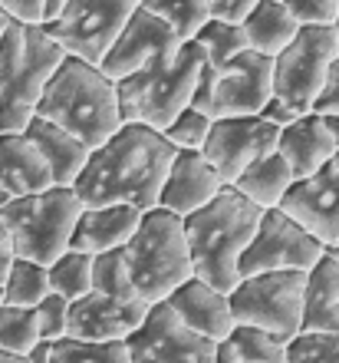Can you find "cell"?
<instances>
[{
	"instance_id": "obj_1",
	"label": "cell",
	"mask_w": 339,
	"mask_h": 363,
	"mask_svg": "<svg viewBox=\"0 0 339 363\" xmlns=\"http://www.w3.org/2000/svg\"><path fill=\"white\" fill-rule=\"evenodd\" d=\"M175 159V145L142 123H122L105 143L89 149L73 191L83 208L96 205H132L149 211L159 205L161 182Z\"/></svg>"
},
{
	"instance_id": "obj_2",
	"label": "cell",
	"mask_w": 339,
	"mask_h": 363,
	"mask_svg": "<svg viewBox=\"0 0 339 363\" xmlns=\"http://www.w3.org/2000/svg\"><path fill=\"white\" fill-rule=\"evenodd\" d=\"M260 211L264 208L247 201L234 185H224L211 201L185 215L181 228H185V245L191 255V274L227 294L241 281L237 261L247 241L254 238Z\"/></svg>"
},
{
	"instance_id": "obj_3",
	"label": "cell",
	"mask_w": 339,
	"mask_h": 363,
	"mask_svg": "<svg viewBox=\"0 0 339 363\" xmlns=\"http://www.w3.org/2000/svg\"><path fill=\"white\" fill-rule=\"evenodd\" d=\"M40 119L57 123L76 135L86 149H96L122 125L119 119V99H115V79H109L99 67L67 57L50 77L37 99Z\"/></svg>"
},
{
	"instance_id": "obj_4",
	"label": "cell",
	"mask_w": 339,
	"mask_h": 363,
	"mask_svg": "<svg viewBox=\"0 0 339 363\" xmlns=\"http://www.w3.org/2000/svg\"><path fill=\"white\" fill-rule=\"evenodd\" d=\"M201 67H205V50L195 40H181L178 50L161 53L142 69L115 79L119 119L142 123L161 133L191 103Z\"/></svg>"
},
{
	"instance_id": "obj_5",
	"label": "cell",
	"mask_w": 339,
	"mask_h": 363,
	"mask_svg": "<svg viewBox=\"0 0 339 363\" xmlns=\"http://www.w3.org/2000/svg\"><path fill=\"white\" fill-rule=\"evenodd\" d=\"M67 60L43 23L10 20L0 40V133H23L37 113V99L57 67Z\"/></svg>"
},
{
	"instance_id": "obj_6",
	"label": "cell",
	"mask_w": 339,
	"mask_h": 363,
	"mask_svg": "<svg viewBox=\"0 0 339 363\" xmlns=\"http://www.w3.org/2000/svg\"><path fill=\"white\" fill-rule=\"evenodd\" d=\"M122 261L142 304H161L175 287L191 277V255L181 218L161 205L142 211L139 228L122 245Z\"/></svg>"
},
{
	"instance_id": "obj_7",
	"label": "cell",
	"mask_w": 339,
	"mask_h": 363,
	"mask_svg": "<svg viewBox=\"0 0 339 363\" xmlns=\"http://www.w3.org/2000/svg\"><path fill=\"white\" fill-rule=\"evenodd\" d=\"M79 211L83 201L76 199L73 185H50L33 195L7 199L0 205V221L7 228L13 258H30L43 268L53 264L69 248Z\"/></svg>"
},
{
	"instance_id": "obj_8",
	"label": "cell",
	"mask_w": 339,
	"mask_h": 363,
	"mask_svg": "<svg viewBox=\"0 0 339 363\" xmlns=\"http://www.w3.org/2000/svg\"><path fill=\"white\" fill-rule=\"evenodd\" d=\"M270 73L273 60L264 53H254V50L237 53L224 67H211L205 60L188 106L207 113L211 119L257 116L270 99Z\"/></svg>"
},
{
	"instance_id": "obj_9",
	"label": "cell",
	"mask_w": 339,
	"mask_h": 363,
	"mask_svg": "<svg viewBox=\"0 0 339 363\" xmlns=\"http://www.w3.org/2000/svg\"><path fill=\"white\" fill-rule=\"evenodd\" d=\"M333 57H336L333 27H310V23L300 27L297 37L273 57L270 99L290 116L310 113Z\"/></svg>"
},
{
	"instance_id": "obj_10",
	"label": "cell",
	"mask_w": 339,
	"mask_h": 363,
	"mask_svg": "<svg viewBox=\"0 0 339 363\" xmlns=\"http://www.w3.org/2000/svg\"><path fill=\"white\" fill-rule=\"evenodd\" d=\"M303 284H306V271H260V274L241 277L227 291V307L234 324L260 327L290 340L300 330Z\"/></svg>"
},
{
	"instance_id": "obj_11",
	"label": "cell",
	"mask_w": 339,
	"mask_h": 363,
	"mask_svg": "<svg viewBox=\"0 0 339 363\" xmlns=\"http://www.w3.org/2000/svg\"><path fill=\"white\" fill-rule=\"evenodd\" d=\"M135 7L132 0H69L57 17L43 20V30L67 57L99 67Z\"/></svg>"
},
{
	"instance_id": "obj_12",
	"label": "cell",
	"mask_w": 339,
	"mask_h": 363,
	"mask_svg": "<svg viewBox=\"0 0 339 363\" xmlns=\"http://www.w3.org/2000/svg\"><path fill=\"white\" fill-rule=\"evenodd\" d=\"M323 251L326 248L320 241L306 235L280 208H264L254 228V238L241 251L237 274L251 277L260 271H310Z\"/></svg>"
},
{
	"instance_id": "obj_13",
	"label": "cell",
	"mask_w": 339,
	"mask_h": 363,
	"mask_svg": "<svg viewBox=\"0 0 339 363\" xmlns=\"http://www.w3.org/2000/svg\"><path fill=\"white\" fill-rule=\"evenodd\" d=\"M217 340L195 334L165 304H151L142 324L125 337L132 363H214Z\"/></svg>"
},
{
	"instance_id": "obj_14",
	"label": "cell",
	"mask_w": 339,
	"mask_h": 363,
	"mask_svg": "<svg viewBox=\"0 0 339 363\" xmlns=\"http://www.w3.org/2000/svg\"><path fill=\"white\" fill-rule=\"evenodd\" d=\"M280 125L267 123L264 116H224L211 119L207 139L201 143V155L217 172V179L231 185L247 165L277 149Z\"/></svg>"
},
{
	"instance_id": "obj_15",
	"label": "cell",
	"mask_w": 339,
	"mask_h": 363,
	"mask_svg": "<svg viewBox=\"0 0 339 363\" xmlns=\"http://www.w3.org/2000/svg\"><path fill=\"white\" fill-rule=\"evenodd\" d=\"M277 208L323 248H339V172L330 162L306 179H293Z\"/></svg>"
},
{
	"instance_id": "obj_16",
	"label": "cell",
	"mask_w": 339,
	"mask_h": 363,
	"mask_svg": "<svg viewBox=\"0 0 339 363\" xmlns=\"http://www.w3.org/2000/svg\"><path fill=\"white\" fill-rule=\"evenodd\" d=\"M178 43H181L178 33L165 20L155 17L145 7H135L129 13V20L122 23V30H119V37L113 40V47L105 50L99 69L109 79H122L129 73H135V69H142L149 60L178 50Z\"/></svg>"
},
{
	"instance_id": "obj_17",
	"label": "cell",
	"mask_w": 339,
	"mask_h": 363,
	"mask_svg": "<svg viewBox=\"0 0 339 363\" xmlns=\"http://www.w3.org/2000/svg\"><path fill=\"white\" fill-rule=\"evenodd\" d=\"M149 307L139 297H105L89 294L69 301L67 307V337L73 340H125L142 324Z\"/></svg>"
},
{
	"instance_id": "obj_18",
	"label": "cell",
	"mask_w": 339,
	"mask_h": 363,
	"mask_svg": "<svg viewBox=\"0 0 339 363\" xmlns=\"http://www.w3.org/2000/svg\"><path fill=\"white\" fill-rule=\"evenodd\" d=\"M221 189H224V182L217 179V172L207 165L201 149H175L168 175L161 182L159 205L175 211L178 218H185L195 208H201L205 201L214 199Z\"/></svg>"
},
{
	"instance_id": "obj_19",
	"label": "cell",
	"mask_w": 339,
	"mask_h": 363,
	"mask_svg": "<svg viewBox=\"0 0 339 363\" xmlns=\"http://www.w3.org/2000/svg\"><path fill=\"white\" fill-rule=\"evenodd\" d=\"M161 304L168 307L185 327H191L195 334L207 337V340H224L231 334V327H234V317H231V307H227V294L214 291V287L205 284L195 274L185 284L175 287Z\"/></svg>"
},
{
	"instance_id": "obj_20",
	"label": "cell",
	"mask_w": 339,
	"mask_h": 363,
	"mask_svg": "<svg viewBox=\"0 0 339 363\" xmlns=\"http://www.w3.org/2000/svg\"><path fill=\"white\" fill-rule=\"evenodd\" d=\"M142 211L132 205H96L83 208L69 235V248L83 255H103V251L122 248L139 228Z\"/></svg>"
},
{
	"instance_id": "obj_21",
	"label": "cell",
	"mask_w": 339,
	"mask_h": 363,
	"mask_svg": "<svg viewBox=\"0 0 339 363\" xmlns=\"http://www.w3.org/2000/svg\"><path fill=\"white\" fill-rule=\"evenodd\" d=\"M333 149L336 145H333L330 133L316 113L297 116L293 123L280 125V135H277V152L287 159L293 179H306L316 169H323L330 162Z\"/></svg>"
},
{
	"instance_id": "obj_22",
	"label": "cell",
	"mask_w": 339,
	"mask_h": 363,
	"mask_svg": "<svg viewBox=\"0 0 339 363\" xmlns=\"http://www.w3.org/2000/svg\"><path fill=\"white\" fill-rule=\"evenodd\" d=\"M300 330H339V248H326L306 271Z\"/></svg>"
},
{
	"instance_id": "obj_23",
	"label": "cell",
	"mask_w": 339,
	"mask_h": 363,
	"mask_svg": "<svg viewBox=\"0 0 339 363\" xmlns=\"http://www.w3.org/2000/svg\"><path fill=\"white\" fill-rule=\"evenodd\" d=\"M53 185L37 145L23 133H0V191L4 199L33 195Z\"/></svg>"
},
{
	"instance_id": "obj_24",
	"label": "cell",
	"mask_w": 339,
	"mask_h": 363,
	"mask_svg": "<svg viewBox=\"0 0 339 363\" xmlns=\"http://www.w3.org/2000/svg\"><path fill=\"white\" fill-rule=\"evenodd\" d=\"M23 135H27L30 143L37 145V152L43 155L53 185H73L76 175L83 172L86 159H89V149H86L76 135H69L67 129H59L57 123L40 119V116L30 119Z\"/></svg>"
},
{
	"instance_id": "obj_25",
	"label": "cell",
	"mask_w": 339,
	"mask_h": 363,
	"mask_svg": "<svg viewBox=\"0 0 339 363\" xmlns=\"http://www.w3.org/2000/svg\"><path fill=\"white\" fill-rule=\"evenodd\" d=\"M241 30L247 37V50L264 53V57H277L293 37H297V17L283 7L280 0H257L254 7L247 10V17L241 20Z\"/></svg>"
},
{
	"instance_id": "obj_26",
	"label": "cell",
	"mask_w": 339,
	"mask_h": 363,
	"mask_svg": "<svg viewBox=\"0 0 339 363\" xmlns=\"http://www.w3.org/2000/svg\"><path fill=\"white\" fill-rule=\"evenodd\" d=\"M290 182H293L290 165H287V159L273 149V152L254 159L231 185H234L247 201H254L257 208H277L283 199V191L290 189Z\"/></svg>"
},
{
	"instance_id": "obj_27",
	"label": "cell",
	"mask_w": 339,
	"mask_h": 363,
	"mask_svg": "<svg viewBox=\"0 0 339 363\" xmlns=\"http://www.w3.org/2000/svg\"><path fill=\"white\" fill-rule=\"evenodd\" d=\"M47 281L50 291L67 301H76L93 291V255L67 248L53 264H47Z\"/></svg>"
},
{
	"instance_id": "obj_28",
	"label": "cell",
	"mask_w": 339,
	"mask_h": 363,
	"mask_svg": "<svg viewBox=\"0 0 339 363\" xmlns=\"http://www.w3.org/2000/svg\"><path fill=\"white\" fill-rule=\"evenodd\" d=\"M50 294L47 268L30 258H13L4 277V304L13 307H37Z\"/></svg>"
},
{
	"instance_id": "obj_29",
	"label": "cell",
	"mask_w": 339,
	"mask_h": 363,
	"mask_svg": "<svg viewBox=\"0 0 339 363\" xmlns=\"http://www.w3.org/2000/svg\"><path fill=\"white\" fill-rule=\"evenodd\" d=\"M191 40L205 50V60L211 67H224L227 60H234L237 53L247 50V37H244V30H241V23L217 20V17H207Z\"/></svg>"
},
{
	"instance_id": "obj_30",
	"label": "cell",
	"mask_w": 339,
	"mask_h": 363,
	"mask_svg": "<svg viewBox=\"0 0 339 363\" xmlns=\"http://www.w3.org/2000/svg\"><path fill=\"white\" fill-rule=\"evenodd\" d=\"M50 363H132L125 340H73L59 337L50 344Z\"/></svg>"
},
{
	"instance_id": "obj_31",
	"label": "cell",
	"mask_w": 339,
	"mask_h": 363,
	"mask_svg": "<svg viewBox=\"0 0 339 363\" xmlns=\"http://www.w3.org/2000/svg\"><path fill=\"white\" fill-rule=\"evenodd\" d=\"M227 344L234 347L237 363H283V337L260 330L251 324H234L231 334L224 337Z\"/></svg>"
},
{
	"instance_id": "obj_32",
	"label": "cell",
	"mask_w": 339,
	"mask_h": 363,
	"mask_svg": "<svg viewBox=\"0 0 339 363\" xmlns=\"http://www.w3.org/2000/svg\"><path fill=\"white\" fill-rule=\"evenodd\" d=\"M139 7L165 20L178 33V40H191L201 23L211 17V0H142Z\"/></svg>"
},
{
	"instance_id": "obj_33",
	"label": "cell",
	"mask_w": 339,
	"mask_h": 363,
	"mask_svg": "<svg viewBox=\"0 0 339 363\" xmlns=\"http://www.w3.org/2000/svg\"><path fill=\"white\" fill-rule=\"evenodd\" d=\"M283 363H339V330H297L283 344Z\"/></svg>"
},
{
	"instance_id": "obj_34",
	"label": "cell",
	"mask_w": 339,
	"mask_h": 363,
	"mask_svg": "<svg viewBox=\"0 0 339 363\" xmlns=\"http://www.w3.org/2000/svg\"><path fill=\"white\" fill-rule=\"evenodd\" d=\"M37 344H40V330H37L33 307L0 304V350L27 357Z\"/></svg>"
},
{
	"instance_id": "obj_35",
	"label": "cell",
	"mask_w": 339,
	"mask_h": 363,
	"mask_svg": "<svg viewBox=\"0 0 339 363\" xmlns=\"http://www.w3.org/2000/svg\"><path fill=\"white\" fill-rule=\"evenodd\" d=\"M93 291L105 297H122V301L135 297V287L122 261V248L93 255Z\"/></svg>"
},
{
	"instance_id": "obj_36",
	"label": "cell",
	"mask_w": 339,
	"mask_h": 363,
	"mask_svg": "<svg viewBox=\"0 0 339 363\" xmlns=\"http://www.w3.org/2000/svg\"><path fill=\"white\" fill-rule=\"evenodd\" d=\"M207 129H211V116L195 109V106H185V109L161 129V135H165L175 149H201V143L207 139Z\"/></svg>"
},
{
	"instance_id": "obj_37",
	"label": "cell",
	"mask_w": 339,
	"mask_h": 363,
	"mask_svg": "<svg viewBox=\"0 0 339 363\" xmlns=\"http://www.w3.org/2000/svg\"><path fill=\"white\" fill-rule=\"evenodd\" d=\"M67 307L69 301L67 297H59L50 291L37 307H33V317H37V330H40V340H59V337H67Z\"/></svg>"
},
{
	"instance_id": "obj_38",
	"label": "cell",
	"mask_w": 339,
	"mask_h": 363,
	"mask_svg": "<svg viewBox=\"0 0 339 363\" xmlns=\"http://www.w3.org/2000/svg\"><path fill=\"white\" fill-rule=\"evenodd\" d=\"M290 10L300 27H333V20L339 13V0H280Z\"/></svg>"
},
{
	"instance_id": "obj_39",
	"label": "cell",
	"mask_w": 339,
	"mask_h": 363,
	"mask_svg": "<svg viewBox=\"0 0 339 363\" xmlns=\"http://www.w3.org/2000/svg\"><path fill=\"white\" fill-rule=\"evenodd\" d=\"M310 113L316 116H326V113H336L339 116V60L333 57L330 69H326V79H323L320 93H316V99H313Z\"/></svg>"
},
{
	"instance_id": "obj_40",
	"label": "cell",
	"mask_w": 339,
	"mask_h": 363,
	"mask_svg": "<svg viewBox=\"0 0 339 363\" xmlns=\"http://www.w3.org/2000/svg\"><path fill=\"white\" fill-rule=\"evenodd\" d=\"M0 10L17 23H43V0H0Z\"/></svg>"
},
{
	"instance_id": "obj_41",
	"label": "cell",
	"mask_w": 339,
	"mask_h": 363,
	"mask_svg": "<svg viewBox=\"0 0 339 363\" xmlns=\"http://www.w3.org/2000/svg\"><path fill=\"white\" fill-rule=\"evenodd\" d=\"M254 4L257 0H211V17L241 23V20L247 17V10L254 7Z\"/></svg>"
},
{
	"instance_id": "obj_42",
	"label": "cell",
	"mask_w": 339,
	"mask_h": 363,
	"mask_svg": "<svg viewBox=\"0 0 339 363\" xmlns=\"http://www.w3.org/2000/svg\"><path fill=\"white\" fill-rule=\"evenodd\" d=\"M10 261H13V251H10L7 228H4V221H0V304H4V277H7Z\"/></svg>"
},
{
	"instance_id": "obj_43",
	"label": "cell",
	"mask_w": 339,
	"mask_h": 363,
	"mask_svg": "<svg viewBox=\"0 0 339 363\" xmlns=\"http://www.w3.org/2000/svg\"><path fill=\"white\" fill-rule=\"evenodd\" d=\"M320 119H323V125H326V133H330L333 145L339 149V116L336 113H326V116H320Z\"/></svg>"
},
{
	"instance_id": "obj_44",
	"label": "cell",
	"mask_w": 339,
	"mask_h": 363,
	"mask_svg": "<svg viewBox=\"0 0 339 363\" xmlns=\"http://www.w3.org/2000/svg\"><path fill=\"white\" fill-rule=\"evenodd\" d=\"M27 360L30 363H50V344H47V340H40V344L27 354Z\"/></svg>"
},
{
	"instance_id": "obj_45",
	"label": "cell",
	"mask_w": 339,
	"mask_h": 363,
	"mask_svg": "<svg viewBox=\"0 0 339 363\" xmlns=\"http://www.w3.org/2000/svg\"><path fill=\"white\" fill-rule=\"evenodd\" d=\"M69 0H43V20H50V17H57L59 10L67 7Z\"/></svg>"
},
{
	"instance_id": "obj_46",
	"label": "cell",
	"mask_w": 339,
	"mask_h": 363,
	"mask_svg": "<svg viewBox=\"0 0 339 363\" xmlns=\"http://www.w3.org/2000/svg\"><path fill=\"white\" fill-rule=\"evenodd\" d=\"M0 363H30L23 354H10V350H0Z\"/></svg>"
},
{
	"instance_id": "obj_47",
	"label": "cell",
	"mask_w": 339,
	"mask_h": 363,
	"mask_svg": "<svg viewBox=\"0 0 339 363\" xmlns=\"http://www.w3.org/2000/svg\"><path fill=\"white\" fill-rule=\"evenodd\" d=\"M7 27H10V17L0 10V40H4V33H7Z\"/></svg>"
},
{
	"instance_id": "obj_48",
	"label": "cell",
	"mask_w": 339,
	"mask_h": 363,
	"mask_svg": "<svg viewBox=\"0 0 339 363\" xmlns=\"http://www.w3.org/2000/svg\"><path fill=\"white\" fill-rule=\"evenodd\" d=\"M333 37H336V60H339V13H336V20H333Z\"/></svg>"
},
{
	"instance_id": "obj_49",
	"label": "cell",
	"mask_w": 339,
	"mask_h": 363,
	"mask_svg": "<svg viewBox=\"0 0 339 363\" xmlns=\"http://www.w3.org/2000/svg\"><path fill=\"white\" fill-rule=\"evenodd\" d=\"M330 165H333V169H336V172H339V149H333V155H330Z\"/></svg>"
},
{
	"instance_id": "obj_50",
	"label": "cell",
	"mask_w": 339,
	"mask_h": 363,
	"mask_svg": "<svg viewBox=\"0 0 339 363\" xmlns=\"http://www.w3.org/2000/svg\"><path fill=\"white\" fill-rule=\"evenodd\" d=\"M132 4H142V0H132Z\"/></svg>"
}]
</instances>
